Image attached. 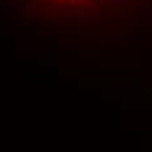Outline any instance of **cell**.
I'll list each match as a JSON object with an SVG mask.
<instances>
[{
    "instance_id": "1",
    "label": "cell",
    "mask_w": 152,
    "mask_h": 152,
    "mask_svg": "<svg viewBox=\"0 0 152 152\" xmlns=\"http://www.w3.org/2000/svg\"><path fill=\"white\" fill-rule=\"evenodd\" d=\"M34 16H37V5L24 0V8H21V26H31V24H34Z\"/></svg>"
},
{
    "instance_id": "2",
    "label": "cell",
    "mask_w": 152,
    "mask_h": 152,
    "mask_svg": "<svg viewBox=\"0 0 152 152\" xmlns=\"http://www.w3.org/2000/svg\"><path fill=\"white\" fill-rule=\"evenodd\" d=\"M79 37H84V39H97V37H102V29H97V26H87V24H81V29L76 31Z\"/></svg>"
},
{
    "instance_id": "3",
    "label": "cell",
    "mask_w": 152,
    "mask_h": 152,
    "mask_svg": "<svg viewBox=\"0 0 152 152\" xmlns=\"http://www.w3.org/2000/svg\"><path fill=\"white\" fill-rule=\"evenodd\" d=\"M79 53H81V55H100V53H97V50H92V47H81Z\"/></svg>"
},
{
    "instance_id": "4",
    "label": "cell",
    "mask_w": 152,
    "mask_h": 152,
    "mask_svg": "<svg viewBox=\"0 0 152 152\" xmlns=\"http://www.w3.org/2000/svg\"><path fill=\"white\" fill-rule=\"evenodd\" d=\"M18 3H24V0H5V11H11V8L18 5Z\"/></svg>"
},
{
    "instance_id": "5",
    "label": "cell",
    "mask_w": 152,
    "mask_h": 152,
    "mask_svg": "<svg viewBox=\"0 0 152 152\" xmlns=\"http://www.w3.org/2000/svg\"><path fill=\"white\" fill-rule=\"evenodd\" d=\"M110 3H131V0H110Z\"/></svg>"
},
{
    "instance_id": "6",
    "label": "cell",
    "mask_w": 152,
    "mask_h": 152,
    "mask_svg": "<svg viewBox=\"0 0 152 152\" xmlns=\"http://www.w3.org/2000/svg\"><path fill=\"white\" fill-rule=\"evenodd\" d=\"M26 3H34V5H39V0H26Z\"/></svg>"
}]
</instances>
